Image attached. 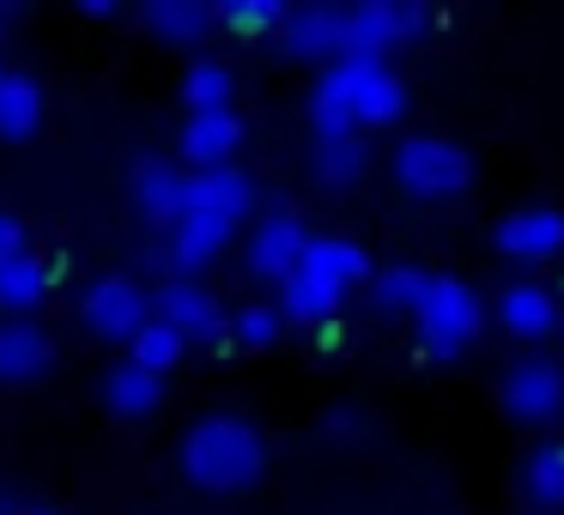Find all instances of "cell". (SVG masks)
Instances as JSON below:
<instances>
[{"label": "cell", "mask_w": 564, "mask_h": 515, "mask_svg": "<svg viewBox=\"0 0 564 515\" xmlns=\"http://www.w3.org/2000/svg\"><path fill=\"white\" fill-rule=\"evenodd\" d=\"M425 285H431V267H419V261H389V267H370V297H377L382 309H413Z\"/></svg>", "instance_id": "obj_24"}, {"label": "cell", "mask_w": 564, "mask_h": 515, "mask_svg": "<svg viewBox=\"0 0 564 515\" xmlns=\"http://www.w3.org/2000/svg\"><path fill=\"white\" fill-rule=\"evenodd\" d=\"M498 401L510 418H528V425H540V418H558L564 413V364L546 352H528L516 358L510 370L498 376Z\"/></svg>", "instance_id": "obj_7"}, {"label": "cell", "mask_w": 564, "mask_h": 515, "mask_svg": "<svg viewBox=\"0 0 564 515\" xmlns=\"http://www.w3.org/2000/svg\"><path fill=\"white\" fill-rule=\"evenodd\" d=\"M558 321H564V309H558Z\"/></svg>", "instance_id": "obj_33"}, {"label": "cell", "mask_w": 564, "mask_h": 515, "mask_svg": "<svg viewBox=\"0 0 564 515\" xmlns=\"http://www.w3.org/2000/svg\"><path fill=\"white\" fill-rule=\"evenodd\" d=\"M292 273H297V280H310V285H322V292H334V297H346V285L370 280V255H365L358 237L328 231V237H310ZM292 273H285V280H292Z\"/></svg>", "instance_id": "obj_10"}, {"label": "cell", "mask_w": 564, "mask_h": 515, "mask_svg": "<svg viewBox=\"0 0 564 515\" xmlns=\"http://www.w3.org/2000/svg\"><path fill=\"white\" fill-rule=\"evenodd\" d=\"M183 188H188V171H176L171 158H140L134 164V200L147 219L171 224L183 212Z\"/></svg>", "instance_id": "obj_17"}, {"label": "cell", "mask_w": 564, "mask_h": 515, "mask_svg": "<svg viewBox=\"0 0 564 515\" xmlns=\"http://www.w3.org/2000/svg\"><path fill=\"white\" fill-rule=\"evenodd\" d=\"M55 358V340L31 316H0V382H31Z\"/></svg>", "instance_id": "obj_14"}, {"label": "cell", "mask_w": 564, "mask_h": 515, "mask_svg": "<svg viewBox=\"0 0 564 515\" xmlns=\"http://www.w3.org/2000/svg\"><path fill=\"white\" fill-rule=\"evenodd\" d=\"M183 207L213 212V219L237 224L249 207H256V176H249L243 164H207V171H188Z\"/></svg>", "instance_id": "obj_11"}, {"label": "cell", "mask_w": 564, "mask_h": 515, "mask_svg": "<svg viewBox=\"0 0 564 515\" xmlns=\"http://www.w3.org/2000/svg\"><path fill=\"white\" fill-rule=\"evenodd\" d=\"M0 74H7V67H0Z\"/></svg>", "instance_id": "obj_34"}, {"label": "cell", "mask_w": 564, "mask_h": 515, "mask_svg": "<svg viewBox=\"0 0 564 515\" xmlns=\"http://www.w3.org/2000/svg\"><path fill=\"white\" fill-rule=\"evenodd\" d=\"M280 43L292 55H340L346 50V13L334 0H310V7H285Z\"/></svg>", "instance_id": "obj_13"}, {"label": "cell", "mask_w": 564, "mask_h": 515, "mask_svg": "<svg viewBox=\"0 0 564 515\" xmlns=\"http://www.w3.org/2000/svg\"><path fill=\"white\" fill-rule=\"evenodd\" d=\"M394 176H401L413 195L425 200H443V195H462L474 183V158L467 146H455L449 134H406L394 146Z\"/></svg>", "instance_id": "obj_4"}, {"label": "cell", "mask_w": 564, "mask_h": 515, "mask_svg": "<svg viewBox=\"0 0 564 515\" xmlns=\"http://www.w3.org/2000/svg\"><path fill=\"white\" fill-rule=\"evenodd\" d=\"M498 321L510 333H522V340L552 333V321H558V297H552L546 280H510L498 292Z\"/></svg>", "instance_id": "obj_16"}, {"label": "cell", "mask_w": 564, "mask_h": 515, "mask_svg": "<svg viewBox=\"0 0 564 515\" xmlns=\"http://www.w3.org/2000/svg\"><path fill=\"white\" fill-rule=\"evenodd\" d=\"M491 243L516 261H552L564 249V207H552V200H522V207H510L498 219Z\"/></svg>", "instance_id": "obj_9"}, {"label": "cell", "mask_w": 564, "mask_h": 515, "mask_svg": "<svg viewBox=\"0 0 564 515\" xmlns=\"http://www.w3.org/2000/svg\"><path fill=\"white\" fill-rule=\"evenodd\" d=\"M183 346H188V340L171 328V321L147 316V321H140V333L128 340V358H134V364H147L152 376H164V370H171L176 358H183Z\"/></svg>", "instance_id": "obj_26"}, {"label": "cell", "mask_w": 564, "mask_h": 515, "mask_svg": "<svg viewBox=\"0 0 564 515\" xmlns=\"http://www.w3.org/2000/svg\"><path fill=\"white\" fill-rule=\"evenodd\" d=\"M268 467V437L243 413H207L183 437V473L207 491H243Z\"/></svg>", "instance_id": "obj_2"}, {"label": "cell", "mask_w": 564, "mask_h": 515, "mask_svg": "<svg viewBox=\"0 0 564 515\" xmlns=\"http://www.w3.org/2000/svg\"><path fill=\"white\" fill-rule=\"evenodd\" d=\"M25 515H55V509H25Z\"/></svg>", "instance_id": "obj_32"}, {"label": "cell", "mask_w": 564, "mask_h": 515, "mask_svg": "<svg viewBox=\"0 0 564 515\" xmlns=\"http://www.w3.org/2000/svg\"><path fill=\"white\" fill-rule=\"evenodd\" d=\"M328 425H340V430H358V425H365V413H352V406H340V413H334Z\"/></svg>", "instance_id": "obj_31"}, {"label": "cell", "mask_w": 564, "mask_h": 515, "mask_svg": "<svg viewBox=\"0 0 564 515\" xmlns=\"http://www.w3.org/2000/svg\"><path fill=\"white\" fill-rule=\"evenodd\" d=\"M43 122V86L31 74H0V134H31Z\"/></svg>", "instance_id": "obj_23"}, {"label": "cell", "mask_w": 564, "mask_h": 515, "mask_svg": "<svg viewBox=\"0 0 564 515\" xmlns=\"http://www.w3.org/2000/svg\"><path fill=\"white\" fill-rule=\"evenodd\" d=\"M280 309L285 316H297V321H310V328H322V321H334V309H340V297L334 292H322V285H310V280H280Z\"/></svg>", "instance_id": "obj_27"}, {"label": "cell", "mask_w": 564, "mask_h": 515, "mask_svg": "<svg viewBox=\"0 0 564 515\" xmlns=\"http://www.w3.org/2000/svg\"><path fill=\"white\" fill-rule=\"evenodd\" d=\"M237 140H243V116H237L231 103H219V110H188L183 158L195 164V171H207V164H231Z\"/></svg>", "instance_id": "obj_15"}, {"label": "cell", "mask_w": 564, "mask_h": 515, "mask_svg": "<svg viewBox=\"0 0 564 515\" xmlns=\"http://www.w3.org/2000/svg\"><path fill=\"white\" fill-rule=\"evenodd\" d=\"M479 321H486V297H479L467 280H455V273H431V285L413 304L419 346H425L431 358H449L479 333Z\"/></svg>", "instance_id": "obj_3"}, {"label": "cell", "mask_w": 564, "mask_h": 515, "mask_svg": "<svg viewBox=\"0 0 564 515\" xmlns=\"http://www.w3.org/2000/svg\"><path fill=\"white\" fill-rule=\"evenodd\" d=\"M159 394H164V376H152L147 364H134V358L110 364V376H104V401H110L116 413H152Z\"/></svg>", "instance_id": "obj_20"}, {"label": "cell", "mask_w": 564, "mask_h": 515, "mask_svg": "<svg viewBox=\"0 0 564 515\" xmlns=\"http://www.w3.org/2000/svg\"><path fill=\"white\" fill-rule=\"evenodd\" d=\"M152 316L171 321L183 340H195V333H207L213 346H231L225 340V309H219V292L213 285H200L195 273H164L159 285H152Z\"/></svg>", "instance_id": "obj_5"}, {"label": "cell", "mask_w": 564, "mask_h": 515, "mask_svg": "<svg viewBox=\"0 0 564 515\" xmlns=\"http://www.w3.org/2000/svg\"><path fill=\"white\" fill-rule=\"evenodd\" d=\"M346 13V50H389L394 37H413L431 25L425 0H352Z\"/></svg>", "instance_id": "obj_8"}, {"label": "cell", "mask_w": 564, "mask_h": 515, "mask_svg": "<svg viewBox=\"0 0 564 515\" xmlns=\"http://www.w3.org/2000/svg\"><path fill=\"white\" fill-rule=\"evenodd\" d=\"M50 255H37V249H19L13 261H0V304L13 309V316H25L31 304H37L43 292H50Z\"/></svg>", "instance_id": "obj_18"}, {"label": "cell", "mask_w": 564, "mask_h": 515, "mask_svg": "<svg viewBox=\"0 0 564 515\" xmlns=\"http://www.w3.org/2000/svg\"><path fill=\"white\" fill-rule=\"evenodd\" d=\"M310 243V224L297 219V212L273 207L256 219V237H249V273H261V280H285V273L297 267V255H304Z\"/></svg>", "instance_id": "obj_12"}, {"label": "cell", "mask_w": 564, "mask_h": 515, "mask_svg": "<svg viewBox=\"0 0 564 515\" xmlns=\"http://www.w3.org/2000/svg\"><path fill=\"white\" fill-rule=\"evenodd\" d=\"M79 316H86V328L104 333V340H134L140 321L152 316V297L134 273H98V280L79 292Z\"/></svg>", "instance_id": "obj_6"}, {"label": "cell", "mask_w": 564, "mask_h": 515, "mask_svg": "<svg viewBox=\"0 0 564 515\" xmlns=\"http://www.w3.org/2000/svg\"><path fill=\"white\" fill-rule=\"evenodd\" d=\"M225 340H237V346H273V340H280V309H273V304H237L231 321H225Z\"/></svg>", "instance_id": "obj_28"}, {"label": "cell", "mask_w": 564, "mask_h": 515, "mask_svg": "<svg viewBox=\"0 0 564 515\" xmlns=\"http://www.w3.org/2000/svg\"><path fill=\"white\" fill-rule=\"evenodd\" d=\"M19 249H31V243H25V224H19L13 212L0 207V261H13Z\"/></svg>", "instance_id": "obj_30"}, {"label": "cell", "mask_w": 564, "mask_h": 515, "mask_svg": "<svg viewBox=\"0 0 564 515\" xmlns=\"http://www.w3.org/2000/svg\"><path fill=\"white\" fill-rule=\"evenodd\" d=\"M522 491L534 503H546V509H564V442L558 437H546V442H534V449H528Z\"/></svg>", "instance_id": "obj_21"}, {"label": "cell", "mask_w": 564, "mask_h": 515, "mask_svg": "<svg viewBox=\"0 0 564 515\" xmlns=\"http://www.w3.org/2000/svg\"><path fill=\"white\" fill-rule=\"evenodd\" d=\"M365 158H370V146H365V134H358V128H328V134H316V164H322V176H328V183L358 176V171H365Z\"/></svg>", "instance_id": "obj_25"}, {"label": "cell", "mask_w": 564, "mask_h": 515, "mask_svg": "<svg viewBox=\"0 0 564 515\" xmlns=\"http://www.w3.org/2000/svg\"><path fill=\"white\" fill-rule=\"evenodd\" d=\"M183 98H188V110H219V103H231V62L225 55H188Z\"/></svg>", "instance_id": "obj_22"}, {"label": "cell", "mask_w": 564, "mask_h": 515, "mask_svg": "<svg viewBox=\"0 0 564 515\" xmlns=\"http://www.w3.org/2000/svg\"><path fill=\"white\" fill-rule=\"evenodd\" d=\"M401 110H406V79L382 50L328 55V67L316 79V98H310L316 134H328V128H358L365 134L370 122H394Z\"/></svg>", "instance_id": "obj_1"}, {"label": "cell", "mask_w": 564, "mask_h": 515, "mask_svg": "<svg viewBox=\"0 0 564 515\" xmlns=\"http://www.w3.org/2000/svg\"><path fill=\"white\" fill-rule=\"evenodd\" d=\"M219 19L231 31H280L285 7L280 0H219Z\"/></svg>", "instance_id": "obj_29"}, {"label": "cell", "mask_w": 564, "mask_h": 515, "mask_svg": "<svg viewBox=\"0 0 564 515\" xmlns=\"http://www.w3.org/2000/svg\"><path fill=\"white\" fill-rule=\"evenodd\" d=\"M140 13H147V25L159 31V37L195 43V37H207V31H213L219 7H213V0H147Z\"/></svg>", "instance_id": "obj_19"}]
</instances>
